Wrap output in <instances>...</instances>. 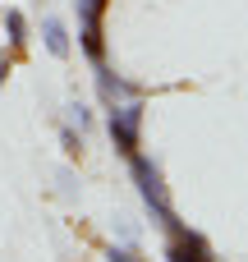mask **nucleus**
I'll return each mask as SVG.
<instances>
[{"mask_svg": "<svg viewBox=\"0 0 248 262\" xmlns=\"http://www.w3.org/2000/svg\"><path fill=\"white\" fill-rule=\"evenodd\" d=\"M9 78V60H5V51H0V83Z\"/></svg>", "mask_w": 248, "mask_h": 262, "instance_id": "8", "label": "nucleus"}, {"mask_svg": "<svg viewBox=\"0 0 248 262\" xmlns=\"http://www.w3.org/2000/svg\"><path fill=\"white\" fill-rule=\"evenodd\" d=\"M5 32H9V46H28V18H23V9H5Z\"/></svg>", "mask_w": 248, "mask_h": 262, "instance_id": "5", "label": "nucleus"}, {"mask_svg": "<svg viewBox=\"0 0 248 262\" xmlns=\"http://www.w3.org/2000/svg\"><path fill=\"white\" fill-rule=\"evenodd\" d=\"M41 37H46V51H51L55 60H64V55H69V32H64V23H60V18H41Z\"/></svg>", "mask_w": 248, "mask_h": 262, "instance_id": "4", "label": "nucleus"}, {"mask_svg": "<svg viewBox=\"0 0 248 262\" xmlns=\"http://www.w3.org/2000/svg\"><path fill=\"white\" fill-rule=\"evenodd\" d=\"M106 262H138V253H133V249H110Z\"/></svg>", "mask_w": 248, "mask_h": 262, "instance_id": "6", "label": "nucleus"}, {"mask_svg": "<svg viewBox=\"0 0 248 262\" xmlns=\"http://www.w3.org/2000/svg\"><path fill=\"white\" fill-rule=\"evenodd\" d=\"M170 262H212L207 253V244H202V235H193V230H179V226H170Z\"/></svg>", "mask_w": 248, "mask_h": 262, "instance_id": "3", "label": "nucleus"}, {"mask_svg": "<svg viewBox=\"0 0 248 262\" xmlns=\"http://www.w3.org/2000/svg\"><path fill=\"white\" fill-rule=\"evenodd\" d=\"M64 147H69V152H74V157H78V152H83V138H78V134H74V129H64Z\"/></svg>", "mask_w": 248, "mask_h": 262, "instance_id": "7", "label": "nucleus"}, {"mask_svg": "<svg viewBox=\"0 0 248 262\" xmlns=\"http://www.w3.org/2000/svg\"><path fill=\"white\" fill-rule=\"evenodd\" d=\"M138 134H143V101H124L110 111V138L120 143V152H138Z\"/></svg>", "mask_w": 248, "mask_h": 262, "instance_id": "2", "label": "nucleus"}, {"mask_svg": "<svg viewBox=\"0 0 248 262\" xmlns=\"http://www.w3.org/2000/svg\"><path fill=\"white\" fill-rule=\"evenodd\" d=\"M129 166H133V180H138V189H143V198H147V207L161 216V226L170 230L175 226V212H170V198H166V184H161V170L147 161V157H138V152H129Z\"/></svg>", "mask_w": 248, "mask_h": 262, "instance_id": "1", "label": "nucleus"}]
</instances>
